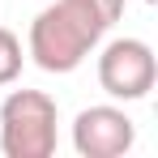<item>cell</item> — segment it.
Segmentation results:
<instances>
[{"mask_svg":"<svg viewBox=\"0 0 158 158\" xmlns=\"http://www.w3.org/2000/svg\"><path fill=\"white\" fill-rule=\"evenodd\" d=\"M22 64H26V52H22V39L13 30L0 26V85L22 77Z\"/></svg>","mask_w":158,"mask_h":158,"instance_id":"obj_5","label":"cell"},{"mask_svg":"<svg viewBox=\"0 0 158 158\" xmlns=\"http://www.w3.org/2000/svg\"><path fill=\"white\" fill-rule=\"evenodd\" d=\"M69 4H77V9H85L94 22L103 30H111L120 17H124V0H69Z\"/></svg>","mask_w":158,"mask_h":158,"instance_id":"obj_6","label":"cell"},{"mask_svg":"<svg viewBox=\"0 0 158 158\" xmlns=\"http://www.w3.org/2000/svg\"><path fill=\"white\" fill-rule=\"evenodd\" d=\"M137 145V124L120 107H85L73 120V150L81 158H120Z\"/></svg>","mask_w":158,"mask_h":158,"instance_id":"obj_4","label":"cell"},{"mask_svg":"<svg viewBox=\"0 0 158 158\" xmlns=\"http://www.w3.org/2000/svg\"><path fill=\"white\" fill-rule=\"evenodd\" d=\"M60 141V107L43 90H13L0 103V154L52 158Z\"/></svg>","mask_w":158,"mask_h":158,"instance_id":"obj_2","label":"cell"},{"mask_svg":"<svg viewBox=\"0 0 158 158\" xmlns=\"http://www.w3.org/2000/svg\"><path fill=\"white\" fill-rule=\"evenodd\" d=\"M158 60L145 39H111L98 52V85L120 103H137L154 90Z\"/></svg>","mask_w":158,"mask_h":158,"instance_id":"obj_3","label":"cell"},{"mask_svg":"<svg viewBox=\"0 0 158 158\" xmlns=\"http://www.w3.org/2000/svg\"><path fill=\"white\" fill-rule=\"evenodd\" d=\"M107 30L69 0L47 4L34 22H30V39H26V56L43 69V73H73L85 64V56L103 43Z\"/></svg>","mask_w":158,"mask_h":158,"instance_id":"obj_1","label":"cell"}]
</instances>
